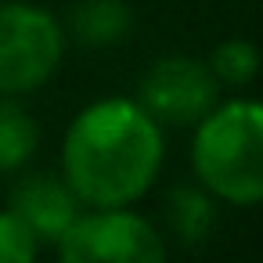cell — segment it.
<instances>
[{"label":"cell","instance_id":"cell-6","mask_svg":"<svg viewBox=\"0 0 263 263\" xmlns=\"http://www.w3.org/2000/svg\"><path fill=\"white\" fill-rule=\"evenodd\" d=\"M76 205H80V198L72 195V187L47 173L26 177L11 195V209L29 223V231L40 241H58L65 234V227L80 216Z\"/></svg>","mask_w":263,"mask_h":263},{"label":"cell","instance_id":"cell-7","mask_svg":"<svg viewBox=\"0 0 263 263\" xmlns=\"http://www.w3.org/2000/svg\"><path fill=\"white\" fill-rule=\"evenodd\" d=\"M130 8L126 0H80L72 11V33L87 47H112L130 36Z\"/></svg>","mask_w":263,"mask_h":263},{"label":"cell","instance_id":"cell-10","mask_svg":"<svg viewBox=\"0 0 263 263\" xmlns=\"http://www.w3.org/2000/svg\"><path fill=\"white\" fill-rule=\"evenodd\" d=\"M216 83H227V87H245L256 72H259V51L234 36V40H223L216 51H213V62H209Z\"/></svg>","mask_w":263,"mask_h":263},{"label":"cell","instance_id":"cell-5","mask_svg":"<svg viewBox=\"0 0 263 263\" xmlns=\"http://www.w3.org/2000/svg\"><path fill=\"white\" fill-rule=\"evenodd\" d=\"M220 101V83L209 65L195 58H162L141 80L137 105L166 126H195Z\"/></svg>","mask_w":263,"mask_h":263},{"label":"cell","instance_id":"cell-3","mask_svg":"<svg viewBox=\"0 0 263 263\" xmlns=\"http://www.w3.org/2000/svg\"><path fill=\"white\" fill-rule=\"evenodd\" d=\"M62 26L33 4L0 8V98L44 87L62 62Z\"/></svg>","mask_w":263,"mask_h":263},{"label":"cell","instance_id":"cell-8","mask_svg":"<svg viewBox=\"0 0 263 263\" xmlns=\"http://www.w3.org/2000/svg\"><path fill=\"white\" fill-rule=\"evenodd\" d=\"M40 130L33 123V116L15 105V101H0V173H11L18 166H26L36 152Z\"/></svg>","mask_w":263,"mask_h":263},{"label":"cell","instance_id":"cell-1","mask_svg":"<svg viewBox=\"0 0 263 263\" xmlns=\"http://www.w3.org/2000/svg\"><path fill=\"white\" fill-rule=\"evenodd\" d=\"M62 162L80 202L98 209L130 205L162 166V130L137 101L108 98L72 119Z\"/></svg>","mask_w":263,"mask_h":263},{"label":"cell","instance_id":"cell-4","mask_svg":"<svg viewBox=\"0 0 263 263\" xmlns=\"http://www.w3.org/2000/svg\"><path fill=\"white\" fill-rule=\"evenodd\" d=\"M65 263H162L166 245L155 227L123 205L76 216L54 241Z\"/></svg>","mask_w":263,"mask_h":263},{"label":"cell","instance_id":"cell-9","mask_svg":"<svg viewBox=\"0 0 263 263\" xmlns=\"http://www.w3.org/2000/svg\"><path fill=\"white\" fill-rule=\"evenodd\" d=\"M213 198L195 191V187H180L170 195V227L184 245H198L205 241V234L213 231Z\"/></svg>","mask_w":263,"mask_h":263},{"label":"cell","instance_id":"cell-11","mask_svg":"<svg viewBox=\"0 0 263 263\" xmlns=\"http://www.w3.org/2000/svg\"><path fill=\"white\" fill-rule=\"evenodd\" d=\"M36 249H40V238L15 209L0 213V263H29Z\"/></svg>","mask_w":263,"mask_h":263},{"label":"cell","instance_id":"cell-2","mask_svg":"<svg viewBox=\"0 0 263 263\" xmlns=\"http://www.w3.org/2000/svg\"><path fill=\"white\" fill-rule=\"evenodd\" d=\"M195 126L191 162L209 195L234 205L263 202V101H227Z\"/></svg>","mask_w":263,"mask_h":263}]
</instances>
